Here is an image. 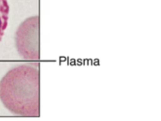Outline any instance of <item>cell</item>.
I'll use <instances>...</instances> for the list:
<instances>
[{
  "instance_id": "1",
  "label": "cell",
  "mask_w": 161,
  "mask_h": 121,
  "mask_svg": "<svg viewBox=\"0 0 161 121\" xmlns=\"http://www.w3.org/2000/svg\"><path fill=\"white\" fill-rule=\"evenodd\" d=\"M0 99L10 111L25 117L40 116V75L27 65L9 70L0 81Z\"/></svg>"
},
{
  "instance_id": "2",
  "label": "cell",
  "mask_w": 161,
  "mask_h": 121,
  "mask_svg": "<svg viewBox=\"0 0 161 121\" xmlns=\"http://www.w3.org/2000/svg\"><path fill=\"white\" fill-rule=\"evenodd\" d=\"M15 41L22 58L28 61L40 60L39 17L28 18L20 24L16 33Z\"/></svg>"
},
{
  "instance_id": "3",
  "label": "cell",
  "mask_w": 161,
  "mask_h": 121,
  "mask_svg": "<svg viewBox=\"0 0 161 121\" xmlns=\"http://www.w3.org/2000/svg\"><path fill=\"white\" fill-rule=\"evenodd\" d=\"M9 6L7 0H0V41L8 25Z\"/></svg>"
}]
</instances>
